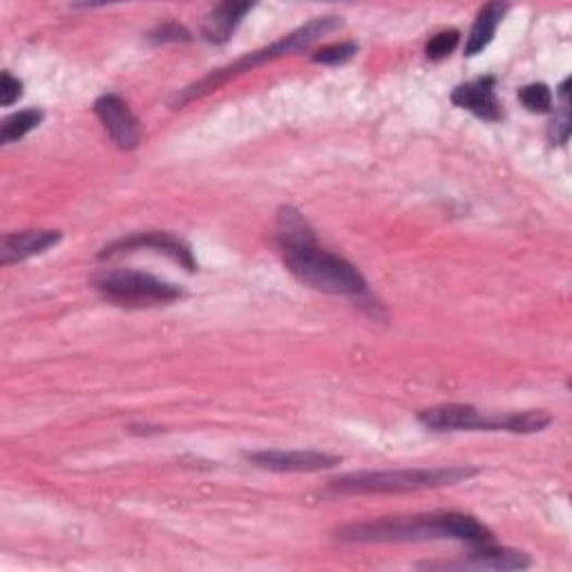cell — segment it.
I'll list each match as a JSON object with an SVG mask.
<instances>
[{
  "mask_svg": "<svg viewBox=\"0 0 572 572\" xmlns=\"http://www.w3.org/2000/svg\"><path fill=\"white\" fill-rule=\"evenodd\" d=\"M278 246L287 269L306 287L331 295H363L367 282L344 257L318 246L316 233L293 206L278 210Z\"/></svg>",
  "mask_w": 572,
  "mask_h": 572,
  "instance_id": "obj_1",
  "label": "cell"
},
{
  "mask_svg": "<svg viewBox=\"0 0 572 572\" xmlns=\"http://www.w3.org/2000/svg\"><path fill=\"white\" fill-rule=\"evenodd\" d=\"M346 544H416L436 539H457L472 546L495 541L492 533L480 521L461 512L391 516L369 523L346 525L338 533Z\"/></svg>",
  "mask_w": 572,
  "mask_h": 572,
  "instance_id": "obj_2",
  "label": "cell"
},
{
  "mask_svg": "<svg viewBox=\"0 0 572 572\" xmlns=\"http://www.w3.org/2000/svg\"><path fill=\"white\" fill-rule=\"evenodd\" d=\"M338 27H342V19L340 16H318V19L309 21L306 25L297 27L295 32L284 36L282 40L273 42V46L261 48L257 52H251V54L242 57L240 61H235V63H231V65H227L222 70H215L212 74L204 76L199 83L186 87L182 95H178V99H174L172 106H184L188 101H195V99L217 90V87H222L231 78H235V76H240L244 72H251L253 68H257L261 63L280 59V57H289V54H297V52H302L306 48H312L316 40H320L322 36L336 32Z\"/></svg>",
  "mask_w": 572,
  "mask_h": 572,
  "instance_id": "obj_3",
  "label": "cell"
},
{
  "mask_svg": "<svg viewBox=\"0 0 572 572\" xmlns=\"http://www.w3.org/2000/svg\"><path fill=\"white\" fill-rule=\"evenodd\" d=\"M478 472L474 467H431V470H393V472H356L331 480L338 495H403L429 488L457 486Z\"/></svg>",
  "mask_w": 572,
  "mask_h": 572,
  "instance_id": "obj_4",
  "label": "cell"
},
{
  "mask_svg": "<svg viewBox=\"0 0 572 572\" xmlns=\"http://www.w3.org/2000/svg\"><path fill=\"white\" fill-rule=\"evenodd\" d=\"M418 423L431 431H510V434H535L544 431L552 416L541 410L512 412V414H486L472 405H436L418 414Z\"/></svg>",
  "mask_w": 572,
  "mask_h": 572,
  "instance_id": "obj_5",
  "label": "cell"
},
{
  "mask_svg": "<svg viewBox=\"0 0 572 572\" xmlns=\"http://www.w3.org/2000/svg\"><path fill=\"white\" fill-rule=\"evenodd\" d=\"M95 287L121 306H146V304H163L180 300L184 291L178 284H170L161 278L142 271H104L95 276Z\"/></svg>",
  "mask_w": 572,
  "mask_h": 572,
  "instance_id": "obj_6",
  "label": "cell"
},
{
  "mask_svg": "<svg viewBox=\"0 0 572 572\" xmlns=\"http://www.w3.org/2000/svg\"><path fill=\"white\" fill-rule=\"evenodd\" d=\"M144 248H153L157 253L168 255L170 259H174L186 271H197V261L193 257V251L186 242H182L180 238H174L170 233H159V231H148V233H135V235H127V238H119L114 242H110L108 246H104V251L99 253L101 259L121 255V253H135V251H144Z\"/></svg>",
  "mask_w": 572,
  "mask_h": 572,
  "instance_id": "obj_7",
  "label": "cell"
},
{
  "mask_svg": "<svg viewBox=\"0 0 572 572\" xmlns=\"http://www.w3.org/2000/svg\"><path fill=\"white\" fill-rule=\"evenodd\" d=\"M95 112L106 125L110 139L121 150H135L142 144L144 125L130 110V106L117 95H104L95 104Z\"/></svg>",
  "mask_w": 572,
  "mask_h": 572,
  "instance_id": "obj_8",
  "label": "cell"
},
{
  "mask_svg": "<svg viewBox=\"0 0 572 572\" xmlns=\"http://www.w3.org/2000/svg\"><path fill=\"white\" fill-rule=\"evenodd\" d=\"M246 459L271 472H289V474H309V472H322L340 465L338 457L314 452V450H264L246 454Z\"/></svg>",
  "mask_w": 572,
  "mask_h": 572,
  "instance_id": "obj_9",
  "label": "cell"
},
{
  "mask_svg": "<svg viewBox=\"0 0 572 572\" xmlns=\"http://www.w3.org/2000/svg\"><path fill=\"white\" fill-rule=\"evenodd\" d=\"M452 104L472 112L474 117L497 123L503 119L501 101L497 99V78L483 76L459 85L452 93Z\"/></svg>",
  "mask_w": 572,
  "mask_h": 572,
  "instance_id": "obj_10",
  "label": "cell"
},
{
  "mask_svg": "<svg viewBox=\"0 0 572 572\" xmlns=\"http://www.w3.org/2000/svg\"><path fill=\"white\" fill-rule=\"evenodd\" d=\"M61 231H21L10 233L0 242V261L10 267V264L25 261L34 255L46 253L48 248L61 242Z\"/></svg>",
  "mask_w": 572,
  "mask_h": 572,
  "instance_id": "obj_11",
  "label": "cell"
},
{
  "mask_svg": "<svg viewBox=\"0 0 572 572\" xmlns=\"http://www.w3.org/2000/svg\"><path fill=\"white\" fill-rule=\"evenodd\" d=\"M253 10L251 3H235V0H229V3L217 5L208 19L204 21L202 36L208 42H215V46H224V42L231 40L233 32L242 23V19Z\"/></svg>",
  "mask_w": 572,
  "mask_h": 572,
  "instance_id": "obj_12",
  "label": "cell"
},
{
  "mask_svg": "<svg viewBox=\"0 0 572 572\" xmlns=\"http://www.w3.org/2000/svg\"><path fill=\"white\" fill-rule=\"evenodd\" d=\"M531 563L533 561L525 552L501 548V546H495V541H490V544L476 546L463 565L483 568V570H525V568H531Z\"/></svg>",
  "mask_w": 572,
  "mask_h": 572,
  "instance_id": "obj_13",
  "label": "cell"
},
{
  "mask_svg": "<svg viewBox=\"0 0 572 572\" xmlns=\"http://www.w3.org/2000/svg\"><path fill=\"white\" fill-rule=\"evenodd\" d=\"M508 10H510V5H506V3H488L478 12V16L470 29V36L465 40V57H476L490 46L495 34H497V27L501 25Z\"/></svg>",
  "mask_w": 572,
  "mask_h": 572,
  "instance_id": "obj_14",
  "label": "cell"
},
{
  "mask_svg": "<svg viewBox=\"0 0 572 572\" xmlns=\"http://www.w3.org/2000/svg\"><path fill=\"white\" fill-rule=\"evenodd\" d=\"M42 119H46V114H42V110L38 108H27V110H21V112H14L12 117H8L3 121V125H0V144H14L19 139H23L25 135H29L32 130H36Z\"/></svg>",
  "mask_w": 572,
  "mask_h": 572,
  "instance_id": "obj_15",
  "label": "cell"
},
{
  "mask_svg": "<svg viewBox=\"0 0 572 572\" xmlns=\"http://www.w3.org/2000/svg\"><path fill=\"white\" fill-rule=\"evenodd\" d=\"M570 78L559 85V108L548 127V137L552 146H565L570 139Z\"/></svg>",
  "mask_w": 572,
  "mask_h": 572,
  "instance_id": "obj_16",
  "label": "cell"
},
{
  "mask_svg": "<svg viewBox=\"0 0 572 572\" xmlns=\"http://www.w3.org/2000/svg\"><path fill=\"white\" fill-rule=\"evenodd\" d=\"M519 101L527 112H550L552 110V93L546 83H531L519 90Z\"/></svg>",
  "mask_w": 572,
  "mask_h": 572,
  "instance_id": "obj_17",
  "label": "cell"
},
{
  "mask_svg": "<svg viewBox=\"0 0 572 572\" xmlns=\"http://www.w3.org/2000/svg\"><path fill=\"white\" fill-rule=\"evenodd\" d=\"M461 40V34L457 29H446V32H438L425 48V54L429 61H441L446 57H450Z\"/></svg>",
  "mask_w": 572,
  "mask_h": 572,
  "instance_id": "obj_18",
  "label": "cell"
},
{
  "mask_svg": "<svg viewBox=\"0 0 572 572\" xmlns=\"http://www.w3.org/2000/svg\"><path fill=\"white\" fill-rule=\"evenodd\" d=\"M356 54H358L356 42H336V46H329V48H322L320 52H316L314 61L322 63V65H342V63L354 59Z\"/></svg>",
  "mask_w": 572,
  "mask_h": 572,
  "instance_id": "obj_19",
  "label": "cell"
},
{
  "mask_svg": "<svg viewBox=\"0 0 572 572\" xmlns=\"http://www.w3.org/2000/svg\"><path fill=\"white\" fill-rule=\"evenodd\" d=\"M148 40L153 42V46H163V42H188L191 32L180 23L168 21V23H161L159 27H155L148 34Z\"/></svg>",
  "mask_w": 572,
  "mask_h": 572,
  "instance_id": "obj_20",
  "label": "cell"
},
{
  "mask_svg": "<svg viewBox=\"0 0 572 572\" xmlns=\"http://www.w3.org/2000/svg\"><path fill=\"white\" fill-rule=\"evenodd\" d=\"M23 97V83L12 76L10 72H3V78H0V106L10 108Z\"/></svg>",
  "mask_w": 572,
  "mask_h": 572,
  "instance_id": "obj_21",
  "label": "cell"
}]
</instances>
